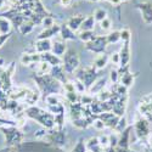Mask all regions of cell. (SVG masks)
I'll return each mask as SVG.
<instances>
[{
  "label": "cell",
  "instance_id": "3957f363",
  "mask_svg": "<svg viewBox=\"0 0 152 152\" xmlns=\"http://www.w3.org/2000/svg\"><path fill=\"white\" fill-rule=\"evenodd\" d=\"M62 66L66 73H73L79 66V57L73 50H68L62 58Z\"/></svg>",
  "mask_w": 152,
  "mask_h": 152
},
{
  "label": "cell",
  "instance_id": "ba28073f",
  "mask_svg": "<svg viewBox=\"0 0 152 152\" xmlns=\"http://www.w3.org/2000/svg\"><path fill=\"white\" fill-rule=\"evenodd\" d=\"M78 79H80L86 88H90L96 79V71L94 68H86L82 71V75L78 77Z\"/></svg>",
  "mask_w": 152,
  "mask_h": 152
},
{
  "label": "cell",
  "instance_id": "74e56055",
  "mask_svg": "<svg viewBox=\"0 0 152 152\" xmlns=\"http://www.w3.org/2000/svg\"><path fill=\"white\" fill-rule=\"evenodd\" d=\"M93 125H94V128H96L97 130L104 129L105 126H106V124L104 123V121H102V119H96V121L93 123Z\"/></svg>",
  "mask_w": 152,
  "mask_h": 152
},
{
  "label": "cell",
  "instance_id": "7dc6e473",
  "mask_svg": "<svg viewBox=\"0 0 152 152\" xmlns=\"http://www.w3.org/2000/svg\"><path fill=\"white\" fill-rule=\"evenodd\" d=\"M91 1H100V0H91Z\"/></svg>",
  "mask_w": 152,
  "mask_h": 152
},
{
  "label": "cell",
  "instance_id": "484cf974",
  "mask_svg": "<svg viewBox=\"0 0 152 152\" xmlns=\"http://www.w3.org/2000/svg\"><path fill=\"white\" fill-rule=\"evenodd\" d=\"M94 37H95V35H94V32H93V31H82V32L78 33V38H79L82 42H84L85 44L89 43Z\"/></svg>",
  "mask_w": 152,
  "mask_h": 152
},
{
  "label": "cell",
  "instance_id": "603a6c76",
  "mask_svg": "<svg viewBox=\"0 0 152 152\" xmlns=\"http://www.w3.org/2000/svg\"><path fill=\"white\" fill-rule=\"evenodd\" d=\"M95 22L96 21L94 18V16H86L82 24V27H80L82 31H93L95 27Z\"/></svg>",
  "mask_w": 152,
  "mask_h": 152
},
{
  "label": "cell",
  "instance_id": "f6af8a7d",
  "mask_svg": "<svg viewBox=\"0 0 152 152\" xmlns=\"http://www.w3.org/2000/svg\"><path fill=\"white\" fill-rule=\"evenodd\" d=\"M5 3H6V0H0V9H1V7H4Z\"/></svg>",
  "mask_w": 152,
  "mask_h": 152
},
{
  "label": "cell",
  "instance_id": "ab89813d",
  "mask_svg": "<svg viewBox=\"0 0 152 152\" xmlns=\"http://www.w3.org/2000/svg\"><path fill=\"white\" fill-rule=\"evenodd\" d=\"M58 4L62 7H69L73 4V0H58Z\"/></svg>",
  "mask_w": 152,
  "mask_h": 152
},
{
  "label": "cell",
  "instance_id": "8d00e7d4",
  "mask_svg": "<svg viewBox=\"0 0 152 152\" xmlns=\"http://www.w3.org/2000/svg\"><path fill=\"white\" fill-rule=\"evenodd\" d=\"M110 78H111V82H112L113 84H116V83L118 82V79H119V73H118V71L112 69V71H111V74H110Z\"/></svg>",
  "mask_w": 152,
  "mask_h": 152
},
{
  "label": "cell",
  "instance_id": "1f68e13d",
  "mask_svg": "<svg viewBox=\"0 0 152 152\" xmlns=\"http://www.w3.org/2000/svg\"><path fill=\"white\" fill-rule=\"evenodd\" d=\"M42 24L45 27V28H50V27H53V26H55V20H54V17H51V16H45L43 20H42Z\"/></svg>",
  "mask_w": 152,
  "mask_h": 152
},
{
  "label": "cell",
  "instance_id": "f1b7e54d",
  "mask_svg": "<svg viewBox=\"0 0 152 152\" xmlns=\"http://www.w3.org/2000/svg\"><path fill=\"white\" fill-rule=\"evenodd\" d=\"M106 38H107V43H108V44L117 43V42L121 39V32L113 31V32H111L108 35H106Z\"/></svg>",
  "mask_w": 152,
  "mask_h": 152
},
{
  "label": "cell",
  "instance_id": "5bb4252c",
  "mask_svg": "<svg viewBox=\"0 0 152 152\" xmlns=\"http://www.w3.org/2000/svg\"><path fill=\"white\" fill-rule=\"evenodd\" d=\"M57 33H60V26L58 24H55V26L50 27V28H45L39 35H38V39H50V38H53Z\"/></svg>",
  "mask_w": 152,
  "mask_h": 152
},
{
  "label": "cell",
  "instance_id": "60d3db41",
  "mask_svg": "<svg viewBox=\"0 0 152 152\" xmlns=\"http://www.w3.org/2000/svg\"><path fill=\"white\" fill-rule=\"evenodd\" d=\"M9 38H10V34H0V48L4 45L5 42H7Z\"/></svg>",
  "mask_w": 152,
  "mask_h": 152
},
{
  "label": "cell",
  "instance_id": "4dcf8cb0",
  "mask_svg": "<svg viewBox=\"0 0 152 152\" xmlns=\"http://www.w3.org/2000/svg\"><path fill=\"white\" fill-rule=\"evenodd\" d=\"M73 84H74V89H75V91H77L78 94H83V93L85 91V89H86L85 84H84L80 79H78V78L73 82Z\"/></svg>",
  "mask_w": 152,
  "mask_h": 152
},
{
  "label": "cell",
  "instance_id": "e575fe53",
  "mask_svg": "<svg viewBox=\"0 0 152 152\" xmlns=\"http://www.w3.org/2000/svg\"><path fill=\"white\" fill-rule=\"evenodd\" d=\"M110 61L113 63V65H121V56H119V53H113V54H111Z\"/></svg>",
  "mask_w": 152,
  "mask_h": 152
},
{
  "label": "cell",
  "instance_id": "7402d4cb",
  "mask_svg": "<svg viewBox=\"0 0 152 152\" xmlns=\"http://www.w3.org/2000/svg\"><path fill=\"white\" fill-rule=\"evenodd\" d=\"M106 79L104 78V79H99L97 82H95L90 88H89V90H90V93L91 94H96V93H101L102 91V89L105 88V84H106Z\"/></svg>",
  "mask_w": 152,
  "mask_h": 152
},
{
  "label": "cell",
  "instance_id": "d6986e66",
  "mask_svg": "<svg viewBox=\"0 0 152 152\" xmlns=\"http://www.w3.org/2000/svg\"><path fill=\"white\" fill-rule=\"evenodd\" d=\"M34 24H35V23H34L32 20H26V21H24V22L21 24V26L18 27V31H20L21 34L27 35V34H29V33L33 31Z\"/></svg>",
  "mask_w": 152,
  "mask_h": 152
},
{
  "label": "cell",
  "instance_id": "ac0fdd59",
  "mask_svg": "<svg viewBox=\"0 0 152 152\" xmlns=\"http://www.w3.org/2000/svg\"><path fill=\"white\" fill-rule=\"evenodd\" d=\"M108 61H110V56H107V55H105V54H101V55H99V56L95 58L94 66H95V68H97V69H102V68L106 67V65L108 63Z\"/></svg>",
  "mask_w": 152,
  "mask_h": 152
},
{
  "label": "cell",
  "instance_id": "d590c367",
  "mask_svg": "<svg viewBox=\"0 0 152 152\" xmlns=\"http://www.w3.org/2000/svg\"><path fill=\"white\" fill-rule=\"evenodd\" d=\"M99 142L102 147H106L110 144V136L108 135H101L99 136Z\"/></svg>",
  "mask_w": 152,
  "mask_h": 152
},
{
  "label": "cell",
  "instance_id": "d4e9b609",
  "mask_svg": "<svg viewBox=\"0 0 152 152\" xmlns=\"http://www.w3.org/2000/svg\"><path fill=\"white\" fill-rule=\"evenodd\" d=\"M45 101L48 106H55V105H60L61 102V96L58 94H49L45 96Z\"/></svg>",
  "mask_w": 152,
  "mask_h": 152
},
{
  "label": "cell",
  "instance_id": "5b68a950",
  "mask_svg": "<svg viewBox=\"0 0 152 152\" xmlns=\"http://www.w3.org/2000/svg\"><path fill=\"white\" fill-rule=\"evenodd\" d=\"M14 69H15V63H10V66L0 71V88L6 93H9L12 89L11 78H12Z\"/></svg>",
  "mask_w": 152,
  "mask_h": 152
},
{
  "label": "cell",
  "instance_id": "4316f807",
  "mask_svg": "<svg viewBox=\"0 0 152 152\" xmlns=\"http://www.w3.org/2000/svg\"><path fill=\"white\" fill-rule=\"evenodd\" d=\"M94 18H95V21H97V22H102L105 18H107V11L105 10V9H102V7H99V9H96L95 11H94Z\"/></svg>",
  "mask_w": 152,
  "mask_h": 152
},
{
  "label": "cell",
  "instance_id": "30bf717a",
  "mask_svg": "<svg viewBox=\"0 0 152 152\" xmlns=\"http://www.w3.org/2000/svg\"><path fill=\"white\" fill-rule=\"evenodd\" d=\"M50 75L51 77H54L56 80H58L60 83H67V78H66V71L65 68H63L62 65L60 66H55L51 68V71H50Z\"/></svg>",
  "mask_w": 152,
  "mask_h": 152
},
{
  "label": "cell",
  "instance_id": "6da1fadb",
  "mask_svg": "<svg viewBox=\"0 0 152 152\" xmlns=\"http://www.w3.org/2000/svg\"><path fill=\"white\" fill-rule=\"evenodd\" d=\"M24 115L29 118H33V119H37L40 124H43L46 128H53L55 125V116L53 113L50 112H46V111H43L38 107H34V106H31L28 107L26 111H24Z\"/></svg>",
  "mask_w": 152,
  "mask_h": 152
},
{
  "label": "cell",
  "instance_id": "7c38bea8",
  "mask_svg": "<svg viewBox=\"0 0 152 152\" xmlns=\"http://www.w3.org/2000/svg\"><path fill=\"white\" fill-rule=\"evenodd\" d=\"M40 55H42V61L48 62L49 65H51L53 67L62 65V58L60 56H56L53 53H45V54H40Z\"/></svg>",
  "mask_w": 152,
  "mask_h": 152
},
{
  "label": "cell",
  "instance_id": "b9f144b4",
  "mask_svg": "<svg viewBox=\"0 0 152 152\" xmlns=\"http://www.w3.org/2000/svg\"><path fill=\"white\" fill-rule=\"evenodd\" d=\"M6 99H7V94H6V91L3 90L1 88H0V102H1V101H4V100H6Z\"/></svg>",
  "mask_w": 152,
  "mask_h": 152
},
{
  "label": "cell",
  "instance_id": "cb8c5ba5",
  "mask_svg": "<svg viewBox=\"0 0 152 152\" xmlns=\"http://www.w3.org/2000/svg\"><path fill=\"white\" fill-rule=\"evenodd\" d=\"M119 78H121V84L125 88H128L133 84L134 82V77H133V74L132 73H124V74H119Z\"/></svg>",
  "mask_w": 152,
  "mask_h": 152
},
{
  "label": "cell",
  "instance_id": "d6a6232c",
  "mask_svg": "<svg viewBox=\"0 0 152 152\" xmlns=\"http://www.w3.org/2000/svg\"><path fill=\"white\" fill-rule=\"evenodd\" d=\"M121 32V39L124 42V43H126V42H129L130 40V35H132V33H130V31L128 29V28H123L122 31H119Z\"/></svg>",
  "mask_w": 152,
  "mask_h": 152
},
{
  "label": "cell",
  "instance_id": "277c9868",
  "mask_svg": "<svg viewBox=\"0 0 152 152\" xmlns=\"http://www.w3.org/2000/svg\"><path fill=\"white\" fill-rule=\"evenodd\" d=\"M107 45H108V43H107L106 35H102V37H96L95 35L89 43H86L85 48L94 54L101 55V54H104Z\"/></svg>",
  "mask_w": 152,
  "mask_h": 152
},
{
  "label": "cell",
  "instance_id": "9a60e30c",
  "mask_svg": "<svg viewBox=\"0 0 152 152\" xmlns=\"http://www.w3.org/2000/svg\"><path fill=\"white\" fill-rule=\"evenodd\" d=\"M51 51L53 54H55L56 56H65L66 54V43H63V42H54L53 43V48H51Z\"/></svg>",
  "mask_w": 152,
  "mask_h": 152
},
{
  "label": "cell",
  "instance_id": "83f0119b",
  "mask_svg": "<svg viewBox=\"0 0 152 152\" xmlns=\"http://www.w3.org/2000/svg\"><path fill=\"white\" fill-rule=\"evenodd\" d=\"M38 99H39V94L38 93H35V91H33V90H28V93H27V95H26V99H24V101H26L27 104H29V105H34L37 101H38Z\"/></svg>",
  "mask_w": 152,
  "mask_h": 152
},
{
  "label": "cell",
  "instance_id": "9c48e42d",
  "mask_svg": "<svg viewBox=\"0 0 152 152\" xmlns=\"http://www.w3.org/2000/svg\"><path fill=\"white\" fill-rule=\"evenodd\" d=\"M53 48V43L50 42V39H37L34 49L38 54H45V53H50Z\"/></svg>",
  "mask_w": 152,
  "mask_h": 152
},
{
  "label": "cell",
  "instance_id": "2e32d148",
  "mask_svg": "<svg viewBox=\"0 0 152 152\" xmlns=\"http://www.w3.org/2000/svg\"><path fill=\"white\" fill-rule=\"evenodd\" d=\"M60 34L62 37V39H65V40H74L75 38H77V35L74 34L73 31H71L68 28L67 24H62V26H60Z\"/></svg>",
  "mask_w": 152,
  "mask_h": 152
},
{
  "label": "cell",
  "instance_id": "44dd1931",
  "mask_svg": "<svg viewBox=\"0 0 152 152\" xmlns=\"http://www.w3.org/2000/svg\"><path fill=\"white\" fill-rule=\"evenodd\" d=\"M51 68H53V66H51V65H49V63H48V62H45V61H42V62L38 63L37 73H38V75H46V74H49V73H50Z\"/></svg>",
  "mask_w": 152,
  "mask_h": 152
},
{
  "label": "cell",
  "instance_id": "ffe728a7",
  "mask_svg": "<svg viewBox=\"0 0 152 152\" xmlns=\"http://www.w3.org/2000/svg\"><path fill=\"white\" fill-rule=\"evenodd\" d=\"M11 32V21L6 17L0 16V34H10Z\"/></svg>",
  "mask_w": 152,
  "mask_h": 152
},
{
  "label": "cell",
  "instance_id": "e0dca14e",
  "mask_svg": "<svg viewBox=\"0 0 152 152\" xmlns=\"http://www.w3.org/2000/svg\"><path fill=\"white\" fill-rule=\"evenodd\" d=\"M86 147L89 152H104V148L99 142V137H91L86 144Z\"/></svg>",
  "mask_w": 152,
  "mask_h": 152
},
{
  "label": "cell",
  "instance_id": "8992f818",
  "mask_svg": "<svg viewBox=\"0 0 152 152\" xmlns=\"http://www.w3.org/2000/svg\"><path fill=\"white\" fill-rule=\"evenodd\" d=\"M1 130L9 144H18L22 140V134L18 129H16L15 125H5L1 128Z\"/></svg>",
  "mask_w": 152,
  "mask_h": 152
},
{
  "label": "cell",
  "instance_id": "ee69618b",
  "mask_svg": "<svg viewBox=\"0 0 152 152\" xmlns=\"http://www.w3.org/2000/svg\"><path fill=\"white\" fill-rule=\"evenodd\" d=\"M6 1H7L10 5H12V6H16V5L18 4L20 0H6Z\"/></svg>",
  "mask_w": 152,
  "mask_h": 152
},
{
  "label": "cell",
  "instance_id": "836d02e7",
  "mask_svg": "<svg viewBox=\"0 0 152 152\" xmlns=\"http://www.w3.org/2000/svg\"><path fill=\"white\" fill-rule=\"evenodd\" d=\"M100 27L104 31H110L112 27V21L110 18H105L102 22H100Z\"/></svg>",
  "mask_w": 152,
  "mask_h": 152
},
{
  "label": "cell",
  "instance_id": "7a4b0ae2",
  "mask_svg": "<svg viewBox=\"0 0 152 152\" xmlns=\"http://www.w3.org/2000/svg\"><path fill=\"white\" fill-rule=\"evenodd\" d=\"M39 89L45 93V95L49 94H58V91L61 90V83L58 80H56L54 77H51L50 74L46 75H37L34 77Z\"/></svg>",
  "mask_w": 152,
  "mask_h": 152
},
{
  "label": "cell",
  "instance_id": "c3c4849f",
  "mask_svg": "<svg viewBox=\"0 0 152 152\" xmlns=\"http://www.w3.org/2000/svg\"><path fill=\"white\" fill-rule=\"evenodd\" d=\"M122 1H126V0H122Z\"/></svg>",
  "mask_w": 152,
  "mask_h": 152
},
{
  "label": "cell",
  "instance_id": "f35d334b",
  "mask_svg": "<svg viewBox=\"0 0 152 152\" xmlns=\"http://www.w3.org/2000/svg\"><path fill=\"white\" fill-rule=\"evenodd\" d=\"M125 128V118H119L118 123H117V126H116V129L117 130H123Z\"/></svg>",
  "mask_w": 152,
  "mask_h": 152
},
{
  "label": "cell",
  "instance_id": "bcb514c9",
  "mask_svg": "<svg viewBox=\"0 0 152 152\" xmlns=\"http://www.w3.org/2000/svg\"><path fill=\"white\" fill-rule=\"evenodd\" d=\"M3 63H4V60H3V58H0V71L3 69V68H1V67H3Z\"/></svg>",
  "mask_w": 152,
  "mask_h": 152
},
{
  "label": "cell",
  "instance_id": "7bdbcfd3",
  "mask_svg": "<svg viewBox=\"0 0 152 152\" xmlns=\"http://www.w3.org/2000/svg\"><path fill=\"white\" fill-rule=\"evenodd\" d=\"M107 1L111 4V5H113V6H118V5H121L123 1L122 0H107Z\"/></svg>",
  "mask_w": 152,
  "mask_h": 152
},
{
  "label": "cell",
  "instance_id": "4fadbf2b",
  "mask_svg": "<svg viewBox=\"0 0 152 152\" xmlns=\"http://www.w3.org/2000/svg\"><path fill=\"white\" fill-rule=\"evenodd\" d=\"M121 56V66L122 67H126L128 62L130 60V48H129V42L124 43V45L122 46V50L119 53Z\"/></svg>",
  "mask_w": 152,
  "mask_h": 152
},
{
  "label": "cell",
  "instance_id": "8fae6325",
  "mask_svg": "<svg viewBox=\"0 0 152 152\" xmlns=\"http://www.w3.org/2000/svg\"><path fill=\"white\" fill-rule=\"evenodd\" d=\"M84 20H85V16H84V15H75V16H72V17L67 21L66 24L68 26V28H69L71 31L77 32V31L82 27Z\"/></svg>",
  "mask_w": 152,
  "mask_h": 152
},
{
  "label": "cell",
  "instance_id": "f546056e",
  "mask_svg": "<svg viewBox=\"0 0 152 152\" xmlns=\"http://www.w3.org/2000/svg\"><path fill=\"white\" fill-rule=\"evenodd\" d=\"M20 61H21V63H22L23 66H31V65H33V58H32V54L24 53V54L21 56Z\"/></svg>",
  "mask_w": 152,
  "mask_h": 152
},
{
  "label": "cell",
  "instance_id": "52a82bcc",
  "mask_svg": "<svg viewBox=\"0 0 152 152\" xmlns=\"http://www.w3.org/2000/svg\"><path fill=\"white\" fill-rule=\"evenodd\" d=\"M135 7L140 10L144 22L146 24H151L152 23V3H150V1L137 3L135 5Z\"/></svg>",
  "mask_w": 152,
  "mask_h": 152
}]
</instances>
